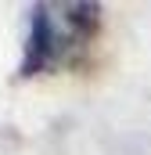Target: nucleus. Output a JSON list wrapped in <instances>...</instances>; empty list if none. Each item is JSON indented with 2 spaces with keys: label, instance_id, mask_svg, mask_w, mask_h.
I'll use <instances>...</instances> for the list:
<instances>
[{
  "label": "nucleus",
  "instance_id": "1",
  "mask_svg": "<svg viewBox=\"0 0 151 155\" xmlns=\"http://www.w3.org/2000/svg\"><path fill=\"white\" fill-rule=\"evenodd\" d=\"M101 33V4L47 0L29 11V33L18 61V79H36L54 69H76L86 61Z\"/></svg>",
  "mask_w": 151,
  "mask_h": 155
}]
</instances>
